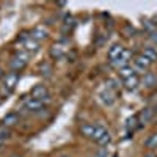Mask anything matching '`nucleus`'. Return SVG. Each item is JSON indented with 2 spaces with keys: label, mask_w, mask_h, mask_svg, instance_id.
<instances>
[{
  "label": "nucleus",
  "mask_w": 157,
  "mask_h": 157,
  "mask_svg": "<svg viewBox=\"0 0 157 157\" xmlns=\"http://www.w3.org/2000/svg\"><path fill=\"white\" fill-rule=\"evenodd\" d=\"M19 72H6L5 74V77H3V93H6V94H10L13 90L16 88V85H17V82H19Z\"/></svg>",
  "instance_id": "f257e3e1"
},
{
  "label": "nucleus",
  "mask_w": 157,
  "mask_h": 157,
  "mask_svg": "<svg viewBox=\"0 0 157 157\" xmlns=\"http://www.w3.org/2000/svg\"><path fill=\"white\" fill-rule=\"evenodd\" d=\"M30 96H32V99L41 101L43 104H44V102H50V94H49L46 85H36V86L32 90Z\"/></svg>",
  "instance_id": "f03ea898"
},
{
  "label": "nucleus",
  "mask_w": 157,
  "mask_h": 157,
  "mask_svg": "<svg viewBox=\"0 0 157 157\" xmlns=\"http://www.w3.org/2000/svg\"><path fill=\"white\" fill-rule=\"evenodd\" d=\"M27 55L25 54H17L14 58L10 61V68L13 69V72H21L25 66H27Z\"/></svg>",
  "instance_id": "7ed1b4c3"
},
{
  "label": "nucleus",
  "mask_w": 157,
  "mask_h": 157,
  "mask_svg": "<svg viewBox=\"0 0 157 157\" xmlns=\"http://www.w3.org/2000/svg\"><path fill=\"white\" fill-rule=\"evenodd\" d=\"M25 110L33 112V113H39V112L46 110V107H44V104L41 101H36V99H32L30 98L27 102H25Z\"/></svg>",
  "instance_id": "20e7f679"
},
{
  "label": "nucleus",
  "mask_w": 157,
  "mask_h": 157,
  "mask_svg": "<svg viewBox=\"0 0 157 157\" xmlns=\"http://www.w3.org/2000/svg\"><path fill=\"white\" fill-rule=\"evenodd\" d=\"M17 123H19V115H17V113H14V112H11V113H8V115L3 118L2 126H5V127L11 129V127L17 126Z\"/></svg>",
  "instance_id": "39448f33"
},
{
  "label": "nucleus",
  "mask_w": 157,
  "mask_h": 157,
  "mask_svg": "<svg viewBox=\"0 0 157 157\" xmlns=\"http://www.w3.org/2000/svg\"><path fill=\"white\" fill-rule=\"evenodd\" d=\"M154 113H155V112H154L151 107L143 109V110L138 113V121H140V123H145V124H146V123H149V121L152 120V118H154Z\"/></svg>",
  "instance_id": "423d86ee"
},
{
  "label": "nucleus",
  "mask_w": 157,
  "mask_h": 157,
  "mask_svg": "<svg viewBox=\"0 0 157 157\" xmlns=\"http://www.w3.org/2000/svg\"><path fill=\"white\" fill-rule=\"evenodd\" d=\"M129 57H130V52L129 50H124L123 52V55L120 57V58H116V60H113L112 61V64L115 68H124V66H127V61H129Z\"/></svg>",
  "instance_id": "0eeeda50"
},
{
  "label": "nucleus",
  "mask_w": 157,
  "mask_h": 157,
  "mask_svg": "<svg viewBox=\"0 0 157 157\" xmlns=\"http://www.w3.org/2000/svg\"><path fill=\"white\" fill-rule=\"evenodd\" d=\"M123 52H124V47H123L121 44L112 46V49L109 50V58H110V61H113V60H116V58H120V57L123 55Z\"/></svg>",
  "instance_id": "6e6552de"
},
{
  "label": "nucleus",
  "mask_w": 157,
  "mask_h": 157,
  "mask_svg": "<svg viewBox=\"0 0 157 157\" xmlns=\"http://www.w3.org/2000/svg\"><path fill=\"white\" fill-rule=\"evenodd\" d=\"M94 127L96 124H90V123H85L80 126V134L85 137V138H93V134H94Z\"/></svg>",
  "instance_id": "1a4fd4ad"
},
{
  "label": "nucleus",
  "mask_w": 157,
  "mask_h": 157,
  "mask_svg": "<svg viewBox=\"0 0 157 157\" xmlns=\"http://www.w3.org/2000/svg\"><path fill=\"white\" fill-rule=\"evenodd\" d=\"M135 66H137L138 69H141V71H146V69L151 66V61H149L146 57L138 55V57L135 58Z\"/></svg>",
  "instance_id": "9d476101"
},
{
  "label": "nucleus",
  "mask_w": 157,
  "mask_h": 157,
  "mask_svg": "<svg viewBox=\"0 0 157 157\" xmlns=\"http://www.w3.org/2000/svg\"><path fill=\"white\" fill-rule=\"evenodd\" d=\"M118 74H120V77H121V78H124V80H127V78L134 77V75H137V74H135V68L129 66V64H127V66H124V68H121Z\"/></svg>",
  "instance_id": "9b49d317"
},
{
  "label": "nucleus",
  "mask_w": 157,
  "mask_h": 157,
  "mask_svg": "<svg viewBox=\"0 0 157 157\" xmlns=\"http://www.w3.org/2000/svg\"><path fill=\"white\" fill-rule=\"evenodd\" d=\"M46 38H47V30H44L43 27H38L32 32V39H35V41H43Z\"/></svg>",
  "instance_id": "f8f14e48"
},
{
  "label": "nucleus",
  "mask_w": 157,
  "mask_h": 157,
  "mask_svg": "<svg viewBox=\"0 0 157 157\" xmlns=\"http://www.w3.org/2000/svg\"><path fill=\"white\" fill-rule=\"evenodd\" d=\"M141 55L146 57L151 63L157 61V50H155L154 47H145V49H143V54H141Z\"/></svg>",
  "instance_id": "ddd939ff"
},
{
  "label": "nucleus",
  "mask_w": 157,
  "mask_h": 157,
  "mask_svg": "<svg viewBox=\"0 0 157 157\" xmlns=\"http://www.w3.org/2000/svg\"><path fill=\"white\" fill-rule=\"evenodd\" d=\"M107 132H109V130H107L105 127H102V126H98V124H96V127H94V134H93V138H91V140L98 143L104 135L107 134Z\"/></svg>",
  "instance_id": "4468645a"
},
{
  "label": "nucleus",
  "mask_w": 157,
  "mask_h": 157,
  "mask_svg": "<svg viewBox=\"0 0 157 157\" xmlns=\"http://www.w3.org/2000/svg\"><path fill=\"white\" fill-rule=\"evenodd\" d=\"M143 82H145V86H148V88L155 86V85H157V77H155L152 72H148V74H145V78H143Z\"/></svg>",
  "instance_id": "2eb2a0df"
},
{
  "label": "nucleus",
  "mask_w": 157,
  "mask_h": 157,
  "mask_svg": "<svg viewBox=\"0 0 157 157\" xmlns=\"http://www.w3.org/2000/svg\"><path fill=\"white\" fill-rule=\"evenodd\" d=\"M138 83H140V80H138L137 75H134V77L127 78V80H124V85H126L127 90H135V88L138 86Z\"/></svg>",
  "instance_id": "dca6fc26"
},
{
  "label": "nucleus",
  "mask_w": 157,
  "mask_h": 157,
  "mask_svg": "<svg viewBox=\"0 0 157 157\" xmlns=\"http://www.w3.org/2000/svg\"><path fill=\"white\" fill-rule=\"evenodd\" d=\"M24 46H25V49H27L29 52H36L39 49V43L35 41V39H27V41L24 43Z\"/></svg>",
  "instance_id": "f3484780"
},
{
  "label": "nucleus",
  "mask_w": 157,
  "mask_h": 157,
  "mask_svg": "<svg viewBox=\"0 0 157 157\" xmlns=\"http://www.w3.org/2000/svg\"><path fill=\"white\" fill-rule=\"evenodd\" d=\"M145 146H146L148 149H151V151L157 148V132L152 134V135H149V138H148L146 143H145Z\"/></svg>",
  "instance_id": "a211bd4d"
},
{
  "label": "nucleus",
  "mask_w": 157,
  "mask_h": 157,
  "mask_svg": "<svg viewBox=\"0 0 157 157\" xmlns=\"http://www.w3.org/2000/svg\"><path fill=\"white\" fill-rule=\"evenodd\" d=\"M138 123H140V121H138V115H137V116H132V118H129V120H127V124H126V127H127L129 130H130V129L134 130V129L138 126Z\"/></svg>",
  "instance_id": "6ab92c4d"
},
{
  "label": "nucleus",
  "mask_w": 157,
  "mask_h": 157,
  "mask_svg": "<svg viewBox=\"0 0 157 157\" xmlns=\"http://www.w3.org/2000/svg\"><path fill=\"white\" fill-rule=\"evenodd\" d=\"M11 137V130L8 129V127H5V126H0V140H8Z\"/></svg>",
  "instance_id": "aec40b11"
},
{
  "label": "nucleus",
  "mask_w": 157,
  "mask_h": 157,
  "mask_svg": "<svg viewBox=\"0 0 157 157\" xmlns=\"http://www.w3.org/2000/svg\"><path fill=\"white\" fill-rule=\"evenodd\" d=\"M110 141H112V135H110V132H107L105 135H104V137L98 141V145H99V146H107Z\"/></svg>",
  "instance_id": "412c9836"
},
{
  "label": "nucleus",
  "mask_w": 157,
  "mask_h": 157,
  "mask_svg": "<svg viewBox=\"0 0 157 157\" xmlns=\"http://www.w3.org/2000/svg\"><path fill=\"white\" fill-rule=\"evenodd\" d=\"M143 27H145V29L148 30V33H149V35L155 32V24H154V22H151V21H143Z\"/></svg>",
  "instance_id": "4be33fe9"
},
{
  "label": "nucleus",
  "mask_w": 157,
  "mask_h": 157,
  "mask_svg": "<svg viewBox=\"0 0 157 157\" xmlns=\"http://www.w3.org/2000/svg\"><path fill=\"white\" fill-rule=\"evenodd\" d=\"M101 98H102V101L104 102H105L107 104V105H112V104H113V98H112V94L109 93V91H107V93H105V91H104V93H101Z\"/></svg>",
  "instance_id": "5701e85b"
},
{
  "label": "nucleus",
  "mask_w": 157,
  "mask_h": 157,
  "mask_svg": "<svg viewBox=\"0 0 157 157\" xmlns=\"http://www.w3.org/2000/svg\"><path fill=\"white\" fill-rule=\"evenodd\" d=\"M50 54H52V57H61L63 55V52L60 50V49H57V47H54L50 50Z\"/></svg>",
  "instance_id": "b1692460"
},
{
  "label": "nucleus",
  "mask_w": 157,
  "mask_h": 157,
  "mask_svg": "<svg viewBox=\"0 0 157 157\" xmlns=\"http://www.w3.org/2000/svg\"><path fill=\"white\" fill-rule=\"evenodd\" d=\"M94 157H107V151L104 149V148H101V149L94 154Z\"/></svg>",
  "instance_id": "393cba45"
},
{
  "label": "nucleus",
  "mask_w": 157,
  "mask_h": 157,
  "mask_svg": "<svg viewBox=\"0 0 157 157\" xmlns=\"http://www.w3.org/2000/svg\"><path fill=\"white\" fill-rule=\"evenodd\" d=\"M149 38L152 39V41H154L155 44H157V32H154V33H151V35H149Z\"/></svg>",
  "instance_id": "a878e982"
},
{
  "label": "nucleus",
  "mask_w": 157,
  "mask_h": 157,
  "mask_svg": "<svg viewBox=\"0 0 157 157\" xmlns=\"http://www.w3.org/2000/svg\"><path fill=\"white\" fill-rule=\"evenodd\" d=\"M3 77H5V72H3L2 68H0V80H3Z\"/></svg>",
  "instance_id": "bb28decb"
},
{
  "label": "nucleus",
  "mask_w": 157,
  "mask_h": 157,
  "mask_svg": "<svg viewBox=\"0 0 157 157\" xmlns=\"http://www.w3.org/2000/svg\"><path fill=\"white\" fill-rule=\"evenodd\" d=\"M145 157H155L154 154H148V155H145Z\"/></svg>",
  "instance_id": "cd10ccee"
},
{
  "label": "nucleus",
  "mask_w": 157,
  "mask_h": 157,
  "mask_svg": "<svg viewBox=\"0 0 157 157\" xmlns=\"http://www.w3.org/2000/svg\"><path fill=\"white\" fill-rule=\"evenodd\" d=\"M3 143H5L3 140H0V148H2V145H3Z\"/></svg>",
  "instance_id": "c85d7f7f"
},
{
  "label": "nucleus",
  "mask_w": 157,
  "mask_h": 157,
  "mask_svg": "<svg viewBox=\"0 0 157 157\" xmlns=\"http://www.w3.org/2000/svg\"><path fill=\"white\" fill-rule=\"evenodd\" d=\"M11 157H22V155H11Z\"/></svg>",
  "instance_id": "c756f323"
},
{
  "label": "nucleus",
  "mask_w": 157,
  "mask_h": 157,
  "mask_svg": "<svg viewBox=\"0 0 157 157\" xmlns=\"http://www.w3.org/2000/svg\"><path fill=\"white\" fill-rule=\"evenodd\" d=\"M63 157H68V155H63Z\"/></svg>",
  "instance_id": "7c9ffc66"
}]
</instances>
